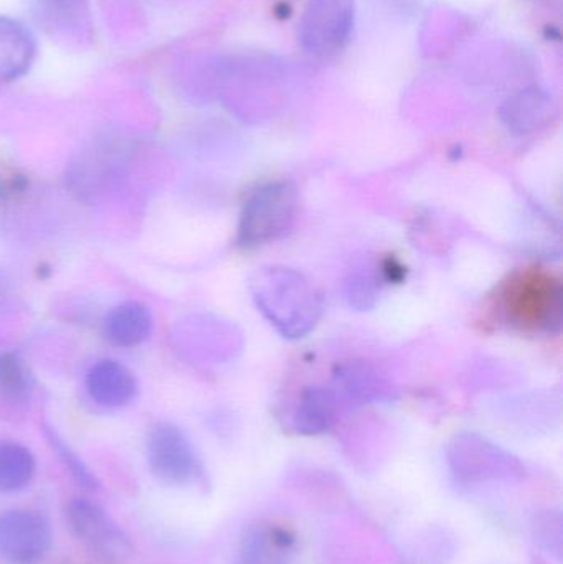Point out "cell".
Masks as SVG:
<instances>
[{"mask_svg": "<svg viewBox=\"0 0 563 564\" xmlns=\"http://www.w3.org/2000/svg\"><path fill=\"white\" fill-rule=\"evenodd\" d=\"M250 291L258 311L290 340L306 337L323 317V292L291 268H260L251 276Z\"/></svg>", "mask_w": 563, "mask_h": 564, "instance_id": "1", "label": "cell"}, {"mask_svg": "<svg viewBox=\"0 0 563 564\" xmlns=\"http://www.w3.org/2000/svg\"><path fill=\"white\" fill-rule=\"evenodd\" d=\"M297 214V191L291 182H270L255 191L240 215L237 241L245 250L283 240Z\"/></svg>", "mask_w": 563, "mask_h": 564, "instance_id": "2", "label": "cell"}, {"mask_svg": "<svg viewBox=\"0 0 563 564\" xmlns=\"http://www.w3.org/2000/svg\"><path fill=\"white\" fill-rule=\"evenodd\" d=\"M562 284L542 271L512 278L502 292V308L512 324L532 330L557 332L562 322Z\"/></svg>", "mask_w": 563, "mask_h": 564, "instance_id": "3", "label": "cell"}, {"mask_svg": "<svg viewBox=\"0 0 563 564\" xmlns=\"http://www.w3.org/2000/svg\"><path fill=\"white\" fill-rule=\"evenodd\" d=\"M448 464L453 479L462 486L516 484L526 477L518 457L476 434H462L453 441Z\"/></svg>", "mask_w": 563, "mask_h": 564, "instance_id": "4", "label": "cell"}, {"mask_svg": "<svg viewBox=\"0 0 563 564\" xmlns=\"http://www.w3.org/2000/svg\"><path fill=\"white\" fill-rule=\"evenodd\" d=\"M52 549V529L45 517L30 510L0 516V556L10 564H39Z\"/></svg>", "mask_w": 563, "mask_h": 564, "instance_id": "5", "label": "cell"}, {"mask_svg": "<svg viewBox=\"0 0 563 564\" xmlns=\"http://www.w3.org/2000/svg\"><path fill=\"white\" fill-rule=\"evenodd\" d=\"M148 463L154 476L169 486L191 484L198 474L194 447L174 424H159L149 433Z\"/></svg>", "mask_w": 563, "mask_h": 564, "instance_id": "6", "label": "cell"}, {"mask_svg": "<svg viewBox=\"0 0 563 564\" xmlns=\"http://www.w3.org/2000/svg\"><path fill=\"white\" fill-rule=\"evenodd\" d=\"M65 513L73 535L102 558H122L131 550L122 530L91 500L73 499Z\"/></svg>", "mask_w": 563, "mask_h": 564, "instance_id": "7", "label": "cell"}, {"mask_svg": "<svg viewBox=\"0 0 563 564\" xmlns=\"http://www.w3.org/2000/svg\"><path fill=\"white\" fill-rule=\"evenodd\" d=\"M296 536L283 523L258 520L245 529L237 564H293Z\"/></svg>", "mask_w": 563, "mask_h": 564, "instance_id": "8", "label": "cell"}, {"mask_svg": "<svg viewBox=\"0 0 563 564\" xmlns=\"http://www.w3.org/2000/svg\"><path fill=\"white\" fill-rule=\"evenodd\" d=\"M339 406V397L333 388H307L291 413V430L303 436L327 433L336 424Z\"/></svg>", "mask_w": 563, "mask_h": 564, "instance_id": "9", "label": "cell"}, {"mask_svg": "<svg viewBox=\"0 0 563 564\" xmlns=\"http://www.w3.org/2000/svg\"><path fill=\"white\" fill-rule=\"evenodd\" d=\"M136 378L124 365L115 360L96 364L86 377V390L101 406H124L136 394Z\"/></svg>", "mask_w": 563, "mask_h": 564, "instance_id": "10", "label": "cell"}, {"mask_svg": "<svg viewBox=\"0 0 563 564\" xmlns=\"http://www.w3.org/2000/svg\"><path fill=\"white\" fill-rule=\"evenodd\" d=\"M35 40L25 25L0 17V83L25 75L35 58Z\"/></svg>", "mask_w": 563, "mask_h": 564, "instance_id": "11", "label": "cell"}, {"mask_svg": "<svg viewBox=\"0 0 563 564\" xmlns=\"http://www.w3.org/2000/svg\"><path fill=\"white\" fill-rule=\"evenodd\" d=\"M152 314L141 302H124L109 312L105 334L111 344L122 348L136 347L151 335Z\"/></svg>", "mask_w": 563, "mask_h": 564, "instance_id": "12", "label": "cell"}, {"mask_svg": "<svg viewBox=\"0 0 563 564\" xmlns=\"http://www.w3.org/2000/svg\"><path fill=\"white\" fill-rule=\"evenodd\" d=\"M35 476V457L19 443L0 441V494L17 492Z\"/></svg>", "mask_w": 563, "mask_h": 564, "instance_id": "13", "label": "cell"}, {"mask_svg": "<svg viewBox=\"0 0 563 564\" xmlns=\"http://www.w3.org/2000/svg\"><path fill=\"white\" fill-rule=\"evenodd\" d=\"M35 15L53 32H73L85 25L86 0H35Z\"/></svg>", "mask_w": 563, "mask_h": 564, "instance_id": "14", "label": "cell"}, {"mask_svg": "<svg viewBox=\"0 0 563 564\" xmlns=\"http://www.w3.org/2000/svg\"><path fill=\"white\" fill-rule=\"evenodd\" d=\"M337 383L346 390L350 403H370L386 398L383 381L367 367H349L337 375Z\"/></svg>", "mask_w": 563, "mask_h": 564, "instance_id": "15", "label": "cell"}, {"mask_svg": "<svg viewBox=\"0 0 563 564\" xmlns=\"http://www.w3.org/2000/svg\"><path fill=\"white\" fill-rule=\"evenodd\" d=\"M0 393L10 401H23L30 393V375L17 355H0Z\"/></svg>", "mask_w": 563, "mask_h": 564, "instance_id": "16", "label": "cell"}, {"mask_svg": "<svg viewBox=\"0 0 563 564\" xmlns=\"http://www.w3.org/2000/svg\"><path fill=\"white\" fill-rule=\"evenodd\" d=\"M46 436H48L53 449H55L56 453L59 454V457H62L63 463H65V466L68 467L69 473H72V476L75 477L76 482H78L79 486L85 487V489L88 490L98 489V480L95 479V476H93V474L89 473L88 469H86L85 464H83L82 460L78 459V456H76L75 453H72V449H69V447L66 446V444L63 443V441L59 440V437L56 436V434L53 433V431H50L48 427H46Z\"/></svg>", "mask_w": 563, "mask_h": 564, "instance_id": "17", "label": "cell"}, {"mask_svg": "<svg viewBox=\"0 0 563 564\" xmlns=\"http://www.w3.org/2000/svg\"><path fill=\"white\" fill-rule=\"evenodd\" d=\"M535 539L549 555L562 556V519L557 512H548L539 517L535 525Z\"/></svg>", "mask_w": 563, "mask_h": 564, "instance_id": "18", "label": "cell"}, {"mask_svg": "<svg viewBox=\"0 0 563 564\" xmlns=\"http://www.w3.org/2000/svg\"><path fill=\"white\" fill-rule=\"evenodd\" d=\"M379 282L370 274L359 273L347 282V299L357 308H369L376 304Z\"/></svg>", "mask_w": 563, "mask_h": 564, "instance_id": "19", "label": "cell"}, {"mask_svg": "<svg viewBox=\"0 0 563 564\" xmlns=\"http://www.w3.org/2000/svg\"><path fill=\"white\" fill-rule=\"evenodd\" d=\"M26 187H29V181L25 175L13 171L0 172V200H12L25 194Z\"/></svg>", "mask_w": 563, "mask_h": 564, "instance_id": "20", "label": "cell"}]
</instances>
